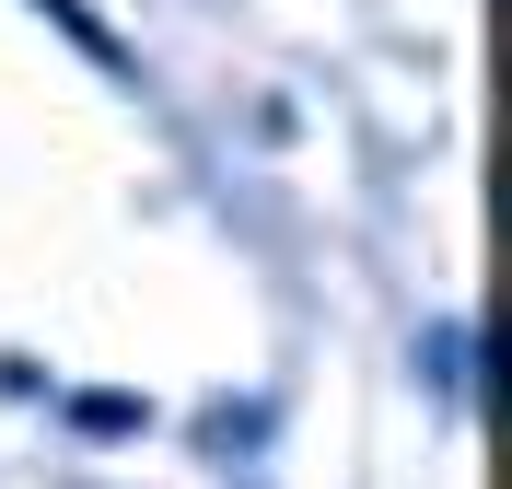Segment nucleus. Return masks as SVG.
<instances>
[{
	"mask_svg": "<svg viewBox=\"0 0 512 489\" xmlns=\"http://www.w3.org/2000/svg\"><path fill=\"white\" fill-rule=\"evenodd\" d=\"M35 12H47V24H59V35H70V47H82L94 70H117V82H140V59H128V47H117V35L94 24V12H82V0H35Z\"/></svg>",
	"mask_w": 512,
	"mask_h": 489,
	"instance_id": "obj_1",
	"label": "nucleus"
},
{
	"mask_svg": "<svg viewBox=\"0 0 512 489\" xmlns=\"http://www.w3.org/2000/svg\"><path fill=\"white\" fill-rule=\"evenodd\" d=\"M70 420L94 431V443H117V431H140V396H117V385H94V396H82V408H70Z\"/></svg>",
	"mask_w": 512,
	"mask_h": 489,
	"instance_id": "obj_2",
	"label": "nucleus"
},
{
	"mask_svg": "<svg viewBox=\"0 0 512 489\" xmlns=\"http://www.w3.org/2000/svg\"><path fill=\"white\" fill-rule=\"evenodd\" d=\"M419 361H431V385H443V396H466V326H431Z\"/></svg>",
	"mask_w": 512,
	"mask_h": 489,
	"instance_id": "obj_3",
	"label": "nucleus"
}]
</instances>
